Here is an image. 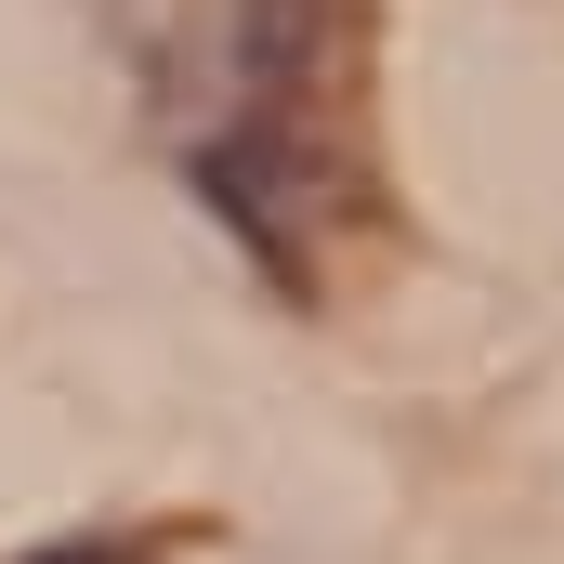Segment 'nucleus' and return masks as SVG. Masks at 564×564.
I'll return each instance as SVG.
<instances>
[{"instance_id":"nucleus-1","label":"nucleus","mask_w":564,"mask_h":564,"mask_svg":"<svg viewBox=\"0 0 564 564\" xmlns=\"http://www.w3.org/2000/svg\"><path fill=\"white\" fill-rule=\"evenodd\" d=\"M13 564H158V539H40V552Z\"/></svg>"}]
</instances>
